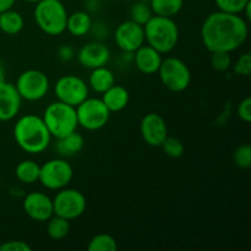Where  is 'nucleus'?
I'll list each match as a JSON object with an SVG mask.
<instances>
[{"mask_svg":"<svg viewBox=\"0 0 251 251\" xmlns=\"http://www.w3.org/2000/svg\"><path fill=\"white\" fill-rule=\"evenodd\" d=\"M152 16H153V12H152V9L149 2L137 0L130 7V20L136 22V24L141 25V26H145Z\"/></svg>","mask_w":251,"mask_h":251,"instance_id":"obj_27","label":"nucleus"},{"mask_svg":"<svg viewBox=\"0 0 251 251\" xmlns=\"http://www.w3.org/2000/svg\"><path fill=\"white\" fill-rule=\"evenodd\" d=\"M88 251H117L118 243L110 234H97L90 240L87 245Z\"/></svg>","mask_w":251,"mask_h":251,"instance_id":"obj_26","label":"nucleus"},{"mask_svg":"<svg viewBox=\"0 0 251 251\" xmlns=\"http://www.w3.org/2000/svg\"><path fill=\"white\" fill-rule=\"evenodd\" d=\"M6 81V76H5V68L2 65V63L0 61V85L4 83Z\"/></svg>","mask_w":251,"mask_h":251,"instance_id":"obj_39","label":"nucleus"},{"mask_svg":"<svg viewBox=\"0 0 251 251\" xmlns=\"http://www.w3.org/2000/svg\"><path fill=\"white\" fill-rule=\"evenodd\" d=\"M114 83V74L107 66H100V68L92 69V71L90 74V77H88V87L92 88L95 92L100 93V95L103 92H105L109 87H112Z\"/></svg>","mask_w":251,"mask_h":251,"instance_id":"obj_21","label":"nucleus"},{"mask_svg":"<svg viewBox=\"0 0 251 251\" xmlns=\"http://www.w3.org/2000/svg\"><path fill=\"white\" fill-rule=\"evenodd\" d=\"M153 15L164 17H174L181 11L184 0H151L149 2Z\"/></svg>","mask_w":251,"mask_h":251,"instance_id":"obj_24","label":"nucleus"},{"mask_svg":"<svg viewBox=\"0 0 251 251\" xmlns=\"http://www.w3.org/2000/svg\"><path fill=\"white\" fill-rule=\"evenodd\" d=\"M249 36L248 21L242 15L216 11L208 15L201 26V41L208 51H232L239 49Z\"/></svg>","mask_w":251,"mask_h":251,"instance_id":"obj_1","label":"nucleus"},{"mask_svg":"<svg viewBox=\"0 0 251 251\" xmlns=\"http://www.w3.org/2000/svg\"><path fill=\"white\" fill-rule=\"evenodd\" d=\"M24 210L31 220L47 222L54 215L53 199L41 191H33L25 196Z\"/></svg>","mask_w":251,"mask_h":251,"instance_id":"obj_14","label":"nucleus"},{"mask_svg":"<svg viewBox=\"0 0 251 251\" xmlns=\"http://www.w3.org/2000/svg\"><path fill=\"white\" fill-rule=\"evenodd\" d=\"M1 244H2V242H1V240H0V248H1Z\"/></svg>","mask_w":251,"mask_h":251,"instance_id":"obj_42","label":"nucleus"},{"mask_svg":"<svg viewBox=\"0 0 251 251\" xmlns=\"http://www.w3.org/2000/svg\"><path fill=\"white\" fill-rule=\"evenodd\" d=\"M34 21L48 36H60L66 31L68 11L60 0H41L33 11Z\"/></svg>","mask_w":251,"mask_h":251,"instance_id":"obj_4","label":"nucleus"},{"mask_svg":"<svg viewBox=\"0 0 251 251\" xmlns=\"http://www.w3.org/2000/svg\"><path fill=\"white\" fill-rule=\"evenodd\" d=\"M233 70H234L235 75L238 76H248L251 74V56L249 53H243L239 58L237 59V61L233 65Z\"/></svg>","mask_w":251,"mask_h":251,"instance_id":"obj_32","label":"nucleus"},{"mask_svg":"<svg viewBox=\"0 0 251 251\" xmlns=\"http://www.w3.org/2000/svg\"><path fill=\"white\" fill-rule=\"evenodd\" d=\"M211 65L218 73H225L232 66V56L228 51H211Z\"/></svg>","mask_w":251,"mask_h":251,"instance_id":"obj_30","label":"nucleus"},{"mask_svg":"<svg viewBox=\"0 0 251 251\" xmlns=\"http://www.w3.org/2000/svg\"><path fill=\"white\" fill-rule=\"evenodd\" d=\"M237 114L239 119H242L244 123L251 122V98L247 97L239 103L237 108Z\"/></svg>","mask_w":251,"mask_h":251,"instance_id":"obj_33","label":"nucleus"},{"mask_svg":"<svg viewBox=\"0 0 251 251\" xmlns=\"http://www.w3.org/2000/svg\"><path fill=\"white\" fill-rule=\"evenodd\" d=\"M100 100H103V103L109 109L110 113H117L126 108V105L129 104L130 95L129 91L124 86L114 83L112 87H109L105 92L102 93Z\"/></svg>","mask_w":251,"mask_h":251,"instance_id":"obj_18","label":"nucleus"},{"mask_svg":"<svg viewBox=\"0 0 251 251\" xmlns=\"http://www.w3.org/2000/svg\"><path fill=\"white\" fill-rule=\"evenodd\" d=\"M251 0H215L216 6L220 11L228 14L242 15Z\"/></svg>","mask_w":251,"mask_h":251,"instance_id":"obj_28","label":"nucleus"},{"mask_svg":"<svg viewBox=\"0 0 251 251\" xmlns=\"http://www.w3.org/2000/svg\"><path fill=\"white\" fill-rule=\"evenodd\" d=\"M0 33H1V32H0Z\"/></svg>","mask_w":251,"mask_h":251,"instance_id":"obj_44","label":"nucleus"},{"mask_svg":"<svg viewBox=\"0 0 251 251\" xmlns=\"http://www.w3.org/2000/svg\"><path fill=\"white\" fill-rule=\"evenodd\" d=\"M87 201L85 195L76 189L64 188L58 190L53 199L54 215L68 221L76 220L85 213Z\"/></svg>","mask_w":251,"mask_h":251,"instance_id":"obj_10","label":"nucleus"},{"mask_svg":"<svg viewBox=\"0 0 251 251\" xmlns=\"http://www.w3.org/2000/svg\"><path fill=\"white\" fill-rule=\"evenodd\" d=\"M162 55L163 54L150 47L149 44H144L134 51L132 60L140 73L145 74V75H153V74H157L159 65L163 60Z\"/></svg>","mask_w":251,"mask_h":251,"instance_id":"obj_17","label":"nucleus"},{"mask_svg":"<svg viewBox=\"0 0 251 251\" xmlns=\"http://www.w3.org/2000/svg\"><path fill=\"white\" fill-rule=\"evenodd\" d=\"M49 78L43 71L29 69L24 71L17 77L15 87L22 100L28 102H37L47 96L49 91Z\"/></svg>","mask_w":251,"mask_h":251,"instance_id":"obj_9","label":"nucleus"},{"mask_svg":"<svg viewBox=\"0 0 251 251\" xmlns=\"http://www.w3.org/2000/svg\"><path fill=\"white\" fill-rule=\"evenodd\" d=\"M145 42L161 54L171 53L179 42V27L173 17L153 15L144 26Z\"/></svg>","mask_w":251,"mask_h":251,"instance_id":"obj_3","label":"nucleus"},{"mask_svg":"<svg viewBox=\"0 0 251 251\" xmlns=\"http://www.w3.org/2000/svg\"><path fill=\"white\" fill-rule=\"evenodd\" d=\"M41 166L32 159H24L15 168V176L21 183L33 184L39 179Z\"/></svg>","mask_w":251,"mask_h":251,"instance_id":"obj_23","label":"nucleus"},{"mask_svg":"<svg viewBox=\"0 0 251 251\" xmlns=\"http://www.w3.org/2000/svg\"><path fill=\"white\" fill-rule=\"evenodd\" d=\"M60 1H64V0H60Z\"/></svg>","mask_w":251,"mask_h":251,"instance_id":"obj_43","label":"nucleus"},{"mask_svg":"<svg viewBox=\"0 0 251 251\" xmlns=\"http://www.w3.org/2000/svg\"><path fill=\"white\" fill-rule=\"evenodd\" d=\"M78 126L88 131L100 130L107 125L110 112L100 98L87 97L75 107Z\"/></svg>","mask_w":251,"mask_h":251,"instance_id":"obj_7","label":"nucleus"},{"mask_svg":"<svg viewBox=\"0 0 251 251\" xmlns=\"http://www.w3.org/2000/svg\"><path fill=\"white\" fill-rule=\"evenodd\" d=\"M74 169L64 158H53L42 164L39 179L42 185L49 190H60L66 188L73 180Z\"/></svg>","mask_w":251,"mask_h":251,"instance_id":"obj_8","label":"nucleus"},{"mask_svg":"<svg viewBox=\"0 0 251 251\" xmlns=\"http://www.w3.org/2000/svg\"><path fill=\"white\" fill-rule=\"evenodd\" d=\"M24 1H26V2H31V4H37V2L41 1V0H24Z\"/></svg>","mask_w":251,"mask_h":251,"instance_id":"obj_40","label":"nucleus"},{"mask_svg":"<svg viewBox=\"0 0 251 251\" xmlns=\"http://www.w3.org/2000/svg\"><path fill=\"white\" fill-rule=\"evenodd\" d=\"M161 147L163 149L164 153L168 157H171V158H179L184 153L183 142L179 139H176V137L167 136L164 141L162 142Z\"/></svg>","mask_w":251,"mask_h":251,"instance_id":"obj_29","label":"nucleus"},{"mask_svg":"<svg viewBox=\"0 0 251 251\" xmlns=\"http://www.w3.org/2000/svg\"><path fill=\"white\" fill-rule=\"evenodd\" d=\"M114 41L123 53H134L145 44L144 26L127 20L115 28Z\"/></svg>","mask_w":251,"mask_h":251,"instance_id":"obj_12","label":"nucleus"},{"mask_svg":"<svg viewBox=\"0 0 251 251\" xmlns=\"http://www.w3.org/2000/svg\"><path fill=\"white\" fill-rule=\"evenodd\" d=\"M85 146V139L77 131H74L71 134L56 139L55 150L61 157H71L77 154L82 151Z\"/></svg>","mask_w":251,"mask_h":251,"instance_id":"obj_19","label":"nucleus"},{"mask_svg":"<svg viewBox=\"0 0 251 251\" xmlns=\"http://www.w3.org/2000/svg\"><path fill=\"white\" fill-rule=\"evenodd\" d=\"M140 1H145V2H150L151 0H140Z\"/></svg>","mask_w":251,"mask_h":251,"instance_id":"obj_41","label":"nucleus"},{"mask_svg":"<svg viewBox=\"0 0 251 251\" xmlns=\"http://www.w3.org/2000/svg\"><path fill=\"white\" fill-rule=\"evenodd\" d=\"M24 16L16 10H5L0 12V32L7 36H16L24 29Z\"/></svg>","mask_w":251,"mask_h":251,"instance_id":"obj_22","label":"nucleus"},{"mask_svg":"<svg viewBox=\"0 0 251 251\" xmlns=\"http://www.w3.org/2000/svg\"><path fill=\"white\" fill-rule=\"evenodd\" d=\"M47 233L53 240L64 239L70 233V221L60 216L53 215L47 221Z\"/></svg>","mask_w":251,"mask_h":251,"instance_id":"obj_25","label":"nucleus"},{"mask_svg":"<svg viewBox=\"0 0 251 251\" xmlns=\"http://www.w3.org/2000/svg\"><path fill=\"white\" fill-rule=\"evenodd\" d=\"M42 119L50 132L51 137L55 139H60L65 135L76 131L78 126L75 107L60 100L47 105Z\"/></svg>","mask_w":251,"mask_h":251,"instance_id":"obj_5","label":"nucleus"},{"mask_svg":"<svg viewBox=\"0 0 251 251\" xmlns=\"http://www.w3.org/2000/svg\"><path fill=\"white\" fill-rule=\"evenodd\" d=\"M237 167L242 169H248L251 167V147L248 144L240 145L237 147L233 154Z\"/></svg>","mask_w":251,"mask_h":251,"instance_id":"obj_31","label":"nucleus"},{"mask_svg":"<svg viewBox=\"0 0 251 251\" xmlns=\"http://www.w3.org/2000/svg\"><path fill=\"white\" fill-rule=\"evenodd\" d=\"M92 22V17L87 11H75L68 15L66 31L74 37L86 36L91 31Z\"/></svg>","mask_w":251,"mask_h":251,"instance_id":"obj_20","label":"nucleus"},{"mask_svg":"<svg viewBox=\"0 0 251 251\" xmlns=\"http://www.w3.org/2000/svg\"><path fill=\"white\" fill-rule=\"evenodd\" d=\"M15 1L16 0H0V12L12 9V6L15 5Z\"/></svg>","mask_w":251,"mask_h":251,"instance_id":"obj_37","label":"nucleus"},{"mask_svg":"<svg viewBox=\"0 0 251 251\" xmlns=\"http://www.w3.org/2000/svg\"><path fill=\"white\" fill-rule=\"evenodd\" d=\"M22 98L12 83L0 85V122H10L19 114L21 109Z\"/></svg>","mask_w":251,"mask_h":251,"instance_id":"obj_16","label":"nucleus"},{"mask_svg":"<svg viewBox=\"0 0 251 251\" xmlns=\"http://www.w3.org/2000/svg\"><path fill=\"white\" fill-rule=\"evenodd\" d=\"M110 59V50L100 42H91L85 44L77 53V61L80 65L87 69H96L105 66Z\"/></svg>","mask_w":251,"mask_h":251,"instance_id":"obj_15","label":"nucleus"},{"mask_svg":"<svg viewBox=\"0 0 251 251\" xmlns=\"http://www.w3.org/2000/svg\"><path fill=\"white\" fill-rule=\"evenodd\" d=\"M32 248L22 240H10V242L2 243L0 251H31Z\"/></svg>","mask_w":251,"mask_h":251,"instance_id":"obj_34","label":"nucleus"},{"mask_svg":"<svg viewBox=\"0 0 251 251\" xmlns=\"http://www.w3.org/2000/svg\"><path fill=\"white\" fill-rule=\"evenodd\" d=\"M91 31L93 32V34H95L97 38H105V37L108 36V33H109V31H108V26L104 24V22H95L93 24L92 22V26H91Z\"/></svg>","mask_w":251,"mask_h":251,"instance_id":"obj_35","label":"nucleus"},{"mask_svg":"<svg viewBox=\"0 0 251 251\" xmlns=\"http://www.w3.org/2000/svg\"><path fill=\"white\" fill-rule=\"evenodd\" d=\"M58 56L60 60L70 61L71 59H74V56H75V50H74L73 47L69 46V44H64V46H61L60 48L58 49Z\"/></svg>","mask_w":251,"mask_h":251,"instance_id":"obj_36","label":"nucleus"},{"mask_svg":"<svg viewBox=\"0 0 251 251\" xmlns=\"http://www.w3.org/2000/svg\"><path fill=\"white\" fill-rule=\"evenodd\" d=\"M140 132L149 146L161 147L162 142L168 136L166 120L157 113H147L140 123Z\"/></svg>","mask_w":251,"mask_h":251,"instance_id":"obj_13","label":"nucleus"},{"mask_svg":"<svg viewBox=\"0 0 251 251\" xmlns=\"http://www.w3.org/2000/svg\"><path fill=\"white\" fill-rule=\"evenodd\" d=\"M157 74L164 87L172 92H183L191 82V71L189 66L176 56L163 59Z\"/></svg>","mask_w":251,"mask_h":251,"instance_id":"obj_6","label":"nucleus"},{"mask_svg":"<svg viewBox=\"0 0 251 251\" xmlns=\"http://www.w3.org/2000/svg\"><path fill=\"white\" fill-rule=\"evenodd\" d=\"M54 93L58 100L76 107L88 97L90 87L83 78L76 75H65L55 82Z\"/></svg>","mask_w":251,"mask_h":251,"instance_id":"obj_11","label":"nucleus"},{"mask_svg":"<svg viewBox=\"0 0 251 251\" xmlns=\"http://www.w3.org/2000/svg\"><path fill=\"white\" fill-rule=\"evenodd\" d=\"M14 139L26 153L39 154L48 149L51 135L42 117L26 114L17 119L14 126Z\"/></svg>","mask_w":251,"mask_h":251,"instance_id":"obj_2","label":"nucleus"},{"mask_svg":"<svg viewBox=\"0 0 251 251\" xmlns=\"http://www.w3.org/2000/svg\"><path fill=\"white\" fill-rule=\"evenodd\" d=\"M86 7L90 11H97L100 9V0H86Z\"/></svg>","mask_w":251,"mask_h":251,"instance_id":"obj_38","label":"nucleus"}]
</instances>
